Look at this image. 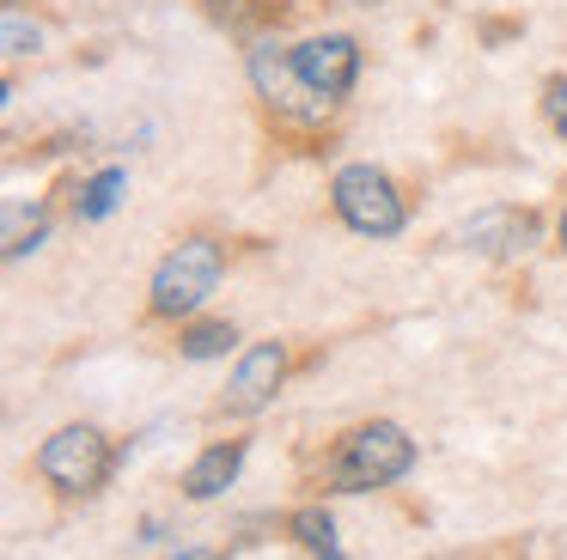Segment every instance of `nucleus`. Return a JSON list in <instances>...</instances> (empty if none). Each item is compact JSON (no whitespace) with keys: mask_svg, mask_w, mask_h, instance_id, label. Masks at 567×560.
Returning <instances> with one entry per match:
<instances>
[{"mask_svg":"<svg viewBox=\"0 0 567 560\" xmlns=\"http://www.w3.org/2000/svg\"><path fill=\"white\" fill-rule=\"evenodd\" d=\"M409 463H415V445H409L403 426L372 421V426H354V433L342 438V450L330 457V481L342 487V494H372V487L403 481Z\"/></svg>","mask_w":567,"mask_h":560,"instance_id":"obj_1","label":"nucleus"},{"mask_svg":"<svg viewBox=\"0 0 567 560\" xmlns=\"http://www.w3.org/2000/svg\"><path fill=\"white\" fill-rule=\"evenodd\" d=\"M220 287V243L189 238L153 268V311L159 317H189L208 304V292Z\"/></svg>","mask_w":567,"mask_h":560,"instance_id":"obj_2","label":"nucleus"},{"mask_svg":"<svg viewBox=\"0 0 567 560\" xmlns=\"http://www.w3.org/2000/svg\"><path fill=\"white\" fill-rule=\"evenodd\" d=\"M38 469L55 494H92L111 475V445H104L99 426H62V433L43 438Z\"/></svg>","mask_w":567,"mask_h":560,"instance_id":"obj_3","label":"nucleus"},{"mask_svg":"<svg viewBox=\"0 0 567 560\" xmlns=\"http://www.w3.org/2000/svg\"><path fill=\"white\" fill-rule=\"evenodd\" d=\"M330 195H336V214H342L354 231H367V238H391V231H403V195L391 189L384 170L348 165V170H336Z\"/></svg>","mask_w":567,"mask_h":560,"instance_id":"obj_4","label":"nucleus"},{"mask_svg":"<svg viewBox=\"0 0 567 560\" xmlns=\"http://www.w3.org/2000/svg\"><path fill=\"white\" fill-rule=\"evenodd\" d=\"M250 80H257V92L269 97L281 116H293V122H323V116H330V104H323V97L311 92L306 80H299L293 49L257 43V49H250Z\"/></svg>","mask_w":567,"mask_h":560,"instance_id":"obj_5","label":"nucleus"},{"mask_svg":"<svg viewBox=\"0 0 567 560\" xmlns=\"http://www.w3.org/2000/svg\"><path fill=\"white\" fill-rule=\"evenodd\" d=\"M293 68L323 104H336V97H348V85L360 73V49H354V37H306L293 49Z\"/></svg>","mask_w":567,"mask_h":560,"instance_id":"obj_6","label":"nucleus"},{"mask_svg":"<svg viewBox=\"0 0 567 560\" xmlns=\"http://www.w3.org/2000/svg\"><path fill=\"white\" fill-rule=\"evenodd\" d=\"M281 372H287V353H281V341H262V348H250L245 360H238L233 384H226V408H233V414H257L262 402L275 396V384H281Z\"/></svg>","mask_w":567,"mask_h":560,"instance_id":"obj_7","label":"nucleus"},{"mask_svg":"<svg viewBox=\"0 0 567 560\" xmlns=\"http://www.w3.org/2000/svg\"><path fill=\"white\" fill-rule=\"evenodd\" d=\"M238 463H245V445H238V438H233V445H208L196 463H189L184 494H189V499H214V494H220V487L238 475Z\"/></svg>","mask_w":567,"mask_h":560,"instance_id":"obj_8","label":"nucleus"},{"mask_svg":"<svg viewBox=\"0 0 567 560\" xmlns=\"http://www.w3.org/2000/svg\"><path fill=\"white\" fill-rule=\"evenodd\" d=\"M464 243L476 250H525L530 243V214H482L464 226Z\"/></svg>","mask_w":567,"mask_h":560,"instance_id":"obj_9","label":"nucleus"},{"mask_svg":"<svg viewBox=\"0 0 567 560\" xmlns=\"http://www.w3.org/2000/svg\"><path fill=\"white\" fill-rule=\"evenodd\" d=\"M123 170H99V177H92L86 183V195H80V214H86V219H104V214H111V207H116V195H123Z\"/></svg>","mask_w":567,"mask_h":560,"instance_id":"obj_10","label":"nucleus"},{"mask_svg":"<svg viewBox=\"0 0 567 560\" xmlns=\"http://www.w3.org/2000/svg\"><path fill=\"white\" fill-rule=\"evenodd\" d=\"M233 341H238L233 323H196V329L184 335V353H189V360H214V353H226Z\"/></svg>","mask_w":567,"mask_h":560,"instance_id":"obj_11","label":"nucleus"},{"mask_svg":"<svg viewBox=\"0 0 567 560\" xmlns=\"http://www.w3.org/2000/svg\"><path fill=\"white\" fill-rule=\"evenodd\" d=\"M275 7H281V0H208V12L220 24H257V19H269Z\"/></svg>","mask_w":567,"mask_h":560,"instance_id":"obj_12","label":"nucleus"},{"mask_svg":"<svg viewBox=\"0 0 567 560\" xmlns=\"http://www.w3.org/2000/svg\"><path fill=\"white\" fill-rule=\"evenodd\" d=\"M43 43L38 24H25V12H7V55H31Z\"/></svg>","mask_w":567,"mask_h":560,"instance_id":"obj_13","label":"nucleus"},{"mask_svg":"<svg viewBox=\"0 0 567 560\" xmlns=\"http://www.w3.org/2000/svg\"><path fill=\"white\" fill-rule=\"evenodd\" d=\"M543 110H549L555 134L567 141V80H549V92H543Z\"/></svg>","mask_w":567,"mask_h":560,"instance_id":"obj_14","label":"nucleus"},{"mask_svg":"<svg viewBox=\"0 0 567 560\" xmlns=\"http://www.w3.org/2000/svg\"><path fill=\"white\" fill-rule=\"evenodd\" d=\"M299 536H306L311 548H330V518H323V511H299Z\"/></svg>","mask_w":567,"mask_h":560,"instance_id":"obj_15","label":"nucleus"},{"mask_svg":"<svg viewBox=\"0 0 567 560\" xmlns=\"http://www.w3.org/2000/svg\"><path fill=\"white\" fill-rule=\"evenodd\" d=\"M177 560H220V554H208V548H189V554H177Z\"/></svg>","mask_w":567,"mask_h":560,"instance_id":"obj_16","label":"nucleus"},{"mask_svg":"<svg viewBox=\"0 0 567 560\" xmlns=\"http://www.w3.org/2000/svg\"><path fill=\"white\" fill-rule=\"evenodd\" d=\"M561 243H567V214H561Z\"/></svg>","mask_w":567,"mask_h":560,"instance_id":"obj_17","label":"nucleus"}]
</instances>
